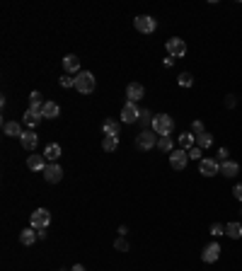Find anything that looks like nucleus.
Segmentation results:
<instances>
[{
  "instance_id": "nucleus-25",
  "label": "nucleus",
  "mask_w": 242,
  "mask_h": 271,
  "mask_svg": "<svg viewBox=\"0 0 242 271\" xmlns=\"http://www.w3.org/2000/svg\"><path fill=\"white\" fill-rule=\"evenodd\" d=\"M29 109H32V112H39V114H41V109H44V102H41V95H39L37 90H34L32 95H29Z\"/></svg>"
},
{
  "instance_id": "nucleus-36",
  "label": "nucleus",
  "mask_w": 242,
  "mask_h": 271,
  "mask_svg": "<svg viewBox=\"0 0 242 271\" xmlns=\"http://www.w3.org/2000/svg\"><path fill=\"white\" fill-rule=\"evenodd\" d=\"M228 155H230V153H228V148H221V150H218V157H216V160H218V162H225V160H228Z\"/></svg>"
},
{
  "instance_id": "nucleus-39",
  "label": "nucleus",
  "mask_w": 242,
  "mask_h": 271,
  "mask_svg": "<svg viewBox=\"0 0 242 271\" xmlns=\"http://www.w3.org/2000/svg\"><path fill=\"white\" fill-rule=\"evenodd\" d=\"M165 66H167V68L175 66V58H172V56H167V58H165Z\"/></svg>"
},
{
  "instance_id": "nucleus-15",
  "label": "nucleus",
  "mask_w": 242,
  "mask_h": 271,
  "mask_svg": "<svg viewBox=\"0 0 242 271\" xmlns=\"http://www.w3.org/2000/svg\"><path fill=\"white\" fill-rule=\"evenodd\" d=\"M221 174L228 177V179H233V177L240 174V165L235 160H225V162H221Z\"/></svg>"
},
{
  "instance_id": "nucleus-22",
  "label": "nucleus",
  "mask_w": 242,
  "mask_h": 271,
  "mask_svg": "<svg viewBox=\"0 0 242 271\" xmlns=\"http://www.w3.org/2000/svg\"><path fill=\"white\" fill-rule=\"evenodd\" d=\"M60 153H63V150H60L59 143H49V145H46V150H44V157H46L49 162H56V160L60 157Z\"/></svg>"
},
{
  "instance_id": "nucleus-17",
  "label": "nucleus",
  "mask_w": 242,
  "mask_h": 271,
  "mask_svg": "<svg viewBox=\"0 0 242 271\" xmlns=\"http://www.w3.org/2000/svg\"><path fill=\"white\" fill-rule=\"evenodd\" d=\"M2 131H5V136H12V138H22V124L20 121H5L2 124Z\"/></svg>"
},
{
  "instance_id": "nucleus-29",
  "label": "nucleus",
  "mask_w": 242,
  "mask_h": 271,
  "mask_svg": "<svg viewBox=\"0 0 242 271\" xmlns=\"http://www.w3.org/2000/svg\"><path fill=\"white\" fill-rule=\"evenodd\" d=\"M153 114H150V109H141V119H138V124L143 126V131L148 129V126H153Z\"/></svg>"
},
{
  "instance_id": "nucleus-26",
  "label": "nucleus",
  "mask_w": 242,
  "mask_h": 271,
  "mask_svg": "<svg viewBox=\"0 0 242 271\" xmlns=\"http://www.w3.org/2000/svg\"><path fill=\"white\" fill-rule=\"evenodd\" d=\"M158 148H160L162 153H172V150H175V140H172V136H160Z\"/></svg>"
},
{
  "instance_id": "nucleus-12",
  "label": "nucleus",
  "mask_w": 242,
  "mask_h": 271,
  "mask_svg": "<svg viewBox=\"0 0 242 271\" xmlns=\"http://www.w3.org/2000/svg\"><path fill=\"white\" fill-rule=\"evenodd\" d=\"M63 70H65V75H78L80 73V58L78 56H73V54H68L65 58H63Z\"/></svg>"
},
{
  "instance_id": "nucleus-18",
  "label": "nucleus",
  "mask_w": 242,
  "mask_h": 271,
  "mask_svg": "<svg viewBox=\"0 0 242 271\" xmlns=\"http://www.w3.org/2000/svg\"><path fill=\"white\" fill-rule=\"evenodd\" d=\"M20 140H22V148L34 150V148H37V143H39V136L29 129V131H24V134H22V138H20Z\"/></svg>"
},
{
  "instance_id": "nucleus-19",
  "label": "nucleus",
  "mask_w": 242,
  "mask_h": 271,
  "mask_svg": "<svg viewBox=\"0 0 242 271\" xmlns=\"http://www.w3.org/2000/svg\"><path fill=\"white\" fill-rule=\"evenodd\" d=\"M177 143H180L182 150H186V153H189V150L196 145V136L191 134V131H184V134L180 136V140H177Z\"/></svg>"
},
{
  "instance_id": "nucleus-7",
  "label": "nucleus",
  "mask_w": 242,
  "mask_h": 271,
  "mask_svg": "<svg viewBox=\"0 0 242 271\" xmlns=\"http://www.w3.org/2000/svg\"><path fill=\"white\" fill-rule=\"evenodd\" d=\"M199 172H201L203 177H213V174H221V162H218L216 157H203V160L199 162Z\"/></svg>"
},
{
  "instance_id": "nucleus-23",
  "label": "nucleus",
  "mask_w": 242,
  "mask_h": 271,
  "mask_svg": "<svg viewBox=\"0 0 242 271\" xmlns=\"http://www.w3.org/2000/svg\"><path fill=\"white\" fill-rule=\"evenodd\" d=\"M225 235H228L230 240H240L242 237V223H238V220L228 223V225H225Z\"/></svg>"
},
{
  "instance_id": "nucleus-2",
  "label": "nucleus",
  "mask_w": 242,
  "mask_h": 271,
  "mask_svg": "<svg viewBox=\"0 0 242 271\" xmlns=\"http://www.w3.org/2000/svg\"><path fill=\"white\" fill-rule=\"evenodd\" d=\"M172 129H175V121H172L170 114H155L150 131H155L158 136H170L172 134Z\"/></svg>"
},
{
  "instance_id": "nucleus-27",
  "label": "nucleus",
  "mask_w": 242,
  "mask_h": 271,
  "mask_svg": "<svg viewBox=\"0 0 242 271\" xmlns=\"http://www.w3.org/2000/svg\"><path fill=\"white\" fill-rule=\"evenodd\" d=\"M102 148H104L107 153H114V150L119 148V136H104V140H102Z\"/></svg>"
},
{
  "instance_id": "nucleus-33",
  "label": "nucleus",
  "mask_w": 242,
  "mask_h": 271,
  "mask_svg": "<svg viewBox=\"0 0 242 271\" xmlns=\"http://www.w3.org/2000/svg\"><path fill=\"white\" fill-rule=\"evenodd\" d=\"M201 153H203V150H201L199 145H194V148L189 150V160H199V162H201V160H203V157H201Z\"/></svg>"
},
{
  "instance_id": "nucleus-21",
  "label": "nucleus",
  "mask_w": 242,
  "mask_h": 271,
  "mask_svg": "<svg viewBox=\"0 0 242 271\" xmlns=\"http://www.w3.org/2000/svg\"><path fill=\"white\" fill-rule=\"evenodd\" d=\"M37 240H39V232H34V228H27V230H22V232H20V242H22V245H27V247H29V245H34Z\"/></svg>"
},
{
  "instance_id": "nucleus-9",
  "label": "nucleus",
  "mask_w": 242,
  "mask_h": 271,
  "mask_svg": "<svg viewBox=\"0 0 242 271\" xmlns=\"http://www.w3.org/2000/svg\"><path fill=\"white\" fill-rule=\"evenodd\" d=\"M186 162H189V153L186 150H172L170 153V167L172 170H177V172H182L184 167H186Z\"/></svg>"
},
{
  "instance_id": "nucleus-14",
  "label": "nucleus",
  "mask_w": 242,
  "mask_h": 271,
  "mask_svg": "<svg viewBox=\"0 0 242 271\" xmlns=\"http://www.w3.org/2000/svg\"><path fill=\"white\" fill-rule=\"evenodd\" d=\"M46 165H49V160H46L44 155H29V157H27V167L34 170V172H44Z\"/></svg>"
},
{
  "instance_id": "nucleus-4",
  "label": "nucleus",
  "mask_w": 242,
  "mask_h": 271,
  "mask_svg": "<svg viewBox=\"0 0 242 271\" xmlns=\"http://www.w3.org/2000/svg\"><path fill=\"white\" fill-rule=\"evenodd\" d=\"M133 27H136L141 34H153V32L158 29V19L150 17V15H138V17L133 19Z\"/></svg>"
},
{
  "instance_id": "nucleus-10",
  "label": "nucleus",
  "mask_w": 242,
  "mask_h": 271,
  "mask_svg": "<svg viewBox=\"0 0 242 271\" xmlns=\"http://www.w3.org/2000/svg\"><path fill=\"white\" fill-rule=\"evenodd\" d=\"M44 179L49 184H59L60 179H63V167H60L59 162H49L46 170H44Z\"/></svg>"
},
{
  "instance_id": "nucleus-37",
  "label": "nucleus",
  "mask_w": 242,
  "mask_h": 271,
  "mask_svg": "<svg viewBox=\"0 0 242 271\" xmlns=\"http://www.w3.org/2000/svg\"><path fill=\"white\" fill-rule=\"evenodd\" d=\"M233 194H235V199H238V201H242V182H240V184H235Z\"/></svg>"
},
{
  "instance_id": "nucleus-13",
  "label": "nucleus",
  "mask_w": 242,
  "mask_h": 271,
  "mask_svg": "<svg viewBox=\"0 0 242 271\" xmlns=\"http://www.w3.org/2000/svg\"><path fill=\"white\" fill-rule=\"evenodd\" d=\"M143 95H145V87L141 85V82H131L128 87H126V97H128V102H138V99H143Z\"/></svg>"
},
{
  "instance_id": "nucleus-8",
  "label": "nucleus",
  "mask_w": 242,
  "mask_h": 271,
  "mask_svg": "<svg viewBox=\"0 0 242 271\" xmlns=\"http://www.w3.org/2000/svg\"><path fill=\"white\" fill-rule=\"evenodd\" d=\"M138 119H141V109H138V104L126 102L123 109H121V121H123V124H136Z\"/></svg>"
},
{
  "instance_id": "nucleus-32",
  "label": "nucleus",
  "mask_w": 242,
  "mask_h": 271,
  "mask_svg": "<svg viewBox=\"0 0 242 271\" xmlns=\"http://www.w3.org/2000/svg\"><path fill=\"white\" fill-rule=\"evenodd\" d=\"M114 250H119V252H128V250H131V245L126 242V237H119V240L114 242Z\"/></svg>"
},
{
  "instance_id": "nucleus-28",
  "label": "nucleus",
  "mask_w": 242,
  "mask_h": 271,
  "mask_svg": "<svg viewBox=\"0 0 242 271\" xmlns=\"http://www.w3.org/2000/svg\"><path fill=\"white\" fill-rule=\"evenodd\" d=\"M196 145H199L201 150L211 148V145H213V136L208 134V131H206V134H201V136H196Z\"/></svg>"
},
{
  "instance_id": "nucleus-20",
  "label": "nucleus",
  "mask_w": 242,
  "mask_h": 271,
  "mask_svg": "<svg viewBox=\"0 0 242 271\" xmlns=\"http://www.w3.org/2000/svg\"><path fill=\"white\" fill-rule=\"evenodd\" d=\"M60 114V107L56 102H44V109H41V116L44 119H56Z\"/></svg>"
},
{
  "instance_id": "nucleus-16",
  "label": "nucleus",
  "mask_w": 242,
  "mask_h": 271,
  "mask_svg": "<svg viewBox=\"0 0 242 271\" xmlns=\"http://www.w3.org/2000/svg\"><path fill=\"white\" fill-rule=\"evenodd\" d=\"M41 119H44V116H41L39 112H32V109H27V112H24V116H22V124H24V126H29V129L34 131V129L41 124Z\"/></svg>"
},
{
  "instance_id": "nucleus-40",
  "label": "nucleus",
  "mask_w": 242,
  "mask_h": 271,
  "mask_svg": "<svg viewBox=\"0 0 242 271\" xmlns=\"http://www.w3.org/2000/svg\"><path fill=\"white\" fill-rule=\"evenodd\" d=\"M70 271H85V267H82V264H75V267H73Z\"/></svg>"
},
{
  "instance_id": "nucleus-30",
  "label": "nucleus",
  "mask_w": 242,
  "mask_h": 271,
  "mask_svg": "<svg viewBox=\"0 0 242 271\" xmlns=\"http://www.w3.org/2000/svg\"><path fill=\"white\" fill-rule=\"evenodd\" d=\"M177 82H180V87H191V85H194V77H191V73H182Z\"/></svg>"
},
{
  "instance_id": "nucleus-34",
  "label": "nucleus",
  "mask_w": 242,
  "mask_h": 271,
  "mask_svg": "<svg viewBox=\"0 0 242 271\" xmlns=\"http://www.w3.org/2000/svg\"><path fill=\"white\" fill-rule=\"evenodd\" d=\"M191 134H194V136L206 134V129H203V121H194V124H191Z\"/></svg>"
},
{
  "instance_id": "nucleus-31",
  "label": "nucleus",
  "mask_w": 242,
  "mask_h": 271,
  "mask_svg": "<svg viewBox=\"0 0 242 271\" xmlns=\"http://www.w3.org/2000/svg\"><path fill=\"white\" fill-rule=\"evenodd\" d=\"M211 235H213V237L225 235V225H223V223H213V225H211Z\"/></svg>"
},
{
  "instance_id": "nucleus-24",
  "label": "nucleus",
  "mask_w": 242,
  "mask_h": 271,
  "mask_svg": "<svg viewBox=\"0 0 242 271\" xmlns=\"http://www.w3.org/2000/svg\"><path fill=\"white\" fill-rule=\"evenodd\" d=\"M102 131H104V136H119L121 124L119 121H114V119H107V121L102 124Z\"/></svg>"
},
{
  "instance_id": "nucleus-5",
  "label": "nucleus",
  "mask_w": 242,
  "mask_h": 271,
  "mask_svg": "<svg viewBox=\"0 0 242 271\" xmlns=\"http://www.w3.org/2000/svg\"><path fill=\"white\" fill-rule=\"evenodd\" d=\"M49 223H51V213H49L46 208H37V211L32 213V228H34V230H46Z\"/></svg>"
},
{
  "instance_id": "nucleus-38",
  "label": "nucleus",
  "mask_w": 242,
  "mask_h": 271,
  "mask_svg": "<svg viewBox=\"0 0 242 271\" xmlns=\"http://www.w3.org/2000/svg\"><path fill=\"white\" fill-rule=\"evenodd\" d=\"M225 107H235V97H233V95L225 97Z\"/></svg>"
},
{
  "instance_id": "nucleus-35",
  "label": "nucleus",
  "mask_w": 242,
  "mask_h": 271,
  "mask_svg": "<svg viewBox=\"0 0 242 271\" xmlns=\"http://www.w3.org/2000/svg\"><path fill=\"white\" fill-rule=\"evenodd\" d=\"M60 87H75V77L63 75V77H60Z\"/></svg>"
},
{
  "instance_id": "nucleus-6",
  "label": "nucleus",
  "mask_w": 242,
  "mask_h": 271,
  "mask_svg": "<svg viewBox=\"0 0 242 271\" xmlns=\"http://www.w3.org/2000/svg\"><path fill=\"white\" fill-rule=\"evenodd\" d=\"M165 49H167V54H170L172 58H182V56H186V44H184V39H180V37L167 39Z\"/></svg>"
},
{
  "instance_id": "nucleus-1",
  "label": "nucleus",
  "mask_w": 242,
  "mask_h": 271,
  "mask_svg": "<svg viewBox=\"0 0 242 271\" xmlns=\"http://www.w3.org/2000/svg\"><path fill=\"white\" fill-rule=\"evenodd\" d=\"M95 75L92 73H87V70H80L78 75H75V90L80 92V95H90V92H95Z\"/></svg>"
},
{
  "instance_id": "nucleus-3",
  "label": "nucleus",
  "mask_w": 242,
  "mask_h": 271,
  "mask_svg": "<svg viewBox=\"0 0 242 271\" xmlns=\"http://www.w3.org/2000/svg\"><path fill=\"white\" fill-rule=\"evenodd\" d=\"M158 140H160V136L155 134V131H148V129L136 136L138 150H153V148H158Z\"/></svg>"
},
{
  "instance_id": "nucleus-11",
  "label": "nucleus",
  "mask_w": 242,
  "mask_h": 271,
  "mask_svg": "<svg viewBox=\"0 0 242 271\" xmlns=\"http://www.w3.org/2000/svg\"><path fill=\"white\" fill-rule=\"evenodd\" d=\"M218 257H221V245H218V242H211V245H206V247H203V252H201V259H203L206 264H213V262H218Z\"/></svg>"
}]
</instances>
